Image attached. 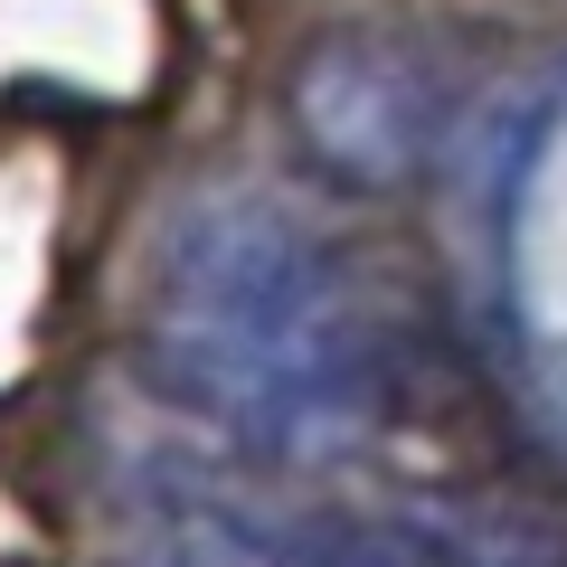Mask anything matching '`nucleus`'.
Returning a JSON list of instances; mask_svg holds the SVG:
<instances>
[{
  "mask_svg": "<svg viewBox=\"0 0 567 567\" xmlns=\"http://www.w3.org/2000/svg\"><path fill=\"white\" fill-rule=\"evenodd\" d=\"M142 369L246 454L322 464L406 416L425 350L350 246L275 199H208L162 246Z\"/></svg>",
  "mask_w": 567,
  "mask_h": 567,
  "instance_id": "f257e3e1",
  "label": "nucleus"
},
{
  "mask_svg": "<svg viewBox=\"0 0 567 567\" xmlns=\"http://www.w3.org/2000/svg\"><path fill=\"white\" fill-rule=\"evenodd\" d=\"M181 567H567V529L483 502H237L189 520Z\"/></svg>",
  "mask_w": 567,
  "mask_h": 567,
  "instance_id": "f03ea898",
  "label": "nucleus"
},
{
  "mask_svg": "<svg viewBox=\"0 0 567 567\" xmlns=\"http://www.w3.org/2000/svg\"><path fill=\"white\" fill-rule=\"evenodd\" d=\"M293 114L341 181H398L435 133V85L398 39H331L293 85Z\"/></svg>",
  "mask_w": 567,
  "mask_h": 567,
  "instance_id": "7ed1b4c3",
  "label": "nucleus"
}]
</instances>
